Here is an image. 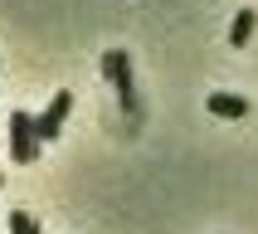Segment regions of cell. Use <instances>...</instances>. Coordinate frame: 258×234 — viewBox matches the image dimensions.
I'll return each mask as SVG.
<instances>
[{"instance_id":"cell-1","label":"cell","mask_w":258,"mask_h":234,"mask_svg":"<svg viewBox=\"0 0 258 234\" xmlns=\"http://www.w3.org/2000/svg\"><path fill=\"white\" fill-rule=\"evenodd\" d=\"M102 73H107V83L117 88L122 107L137 117V112H142V102H137V88H132V58L122 54V49H107V54H102Z\"/></svg>"},{"instance_id":"cell-2","label":"cell","mask_w":258,"mask_h":234,"mask_svg":"<svg viewBox=\"0 0 258 234\" xmlns=\"http://www.w3.org/2000/svg\"><path fill=\"white\" fill-rule=\"evenodd\" d=\"M10 156L20 166L39 161V132H34V117L29 112H10Z\"/></svg>"},{"instance_id":"cell-3","label":"cell","mask_w":258,"mask_h":234,"mask_svg":"<svg viewBox=\"0 0 258 234\" xmlns=\"http://www.w3.org/2000/svg\"><path fill=\"white\" fill-rule=\"evenodd\" d=\"M69 112H73V93H54V102H49V107L34 117V132H39V142H54L58 132H63V122H69Z\"/></svg>"},{"instance_id":"cell-4","label":"cell","mask_w":258,"mask_h":234,"mask_svg":"<svg viewBox=\"0 0 258 234\" xmlns=\"http://www.w3.org/2000/svg\"><path fill=\"white\" fill-rule=\"evenodd\" d=\"M205 107L215 117H248V98H239V93H210Z\"/></svg>"},{"instance_id":"cell-5","label":"cell","mask_w":258,"mask_h":234,"mask_svg":"<svg viewBox=\"0 0 258 234\" xmlns=\"http://www.w3.org/2000/svg\"><path fill=\"white\" fill-rule=\"evenodd\" d=\"M253 25H258V15H253V10H239V15H234V25H229V44H234V49H244V44H248Z\"/></svg>"},{"instance_id":"cell-6","label":"cell","mask_w":258,"mask_h":234,"mask_svg":"<svg viewBox=\"0 0 258 234\" xmlns=\"http://www.w3.org/2000/svg\"><path fill=\"white\" fill-rule=\"evenodd\" d=\"M10 234H39L34 215H29V210H15V215H10Z\"/></svg>"},{"instance_id":"cell-7","label":"cell","mask_w":258,"mask_h":234,"mask_svg":"<svg viewBox=\"0 0 258 234\" xmlns=\"http://www.w3.org/2000/svg\"><path fill=\"white\" fill-rule=\"evenodd\" d=\"M0 190H5V176H0Z\"/></svg>"}]
</instances>
